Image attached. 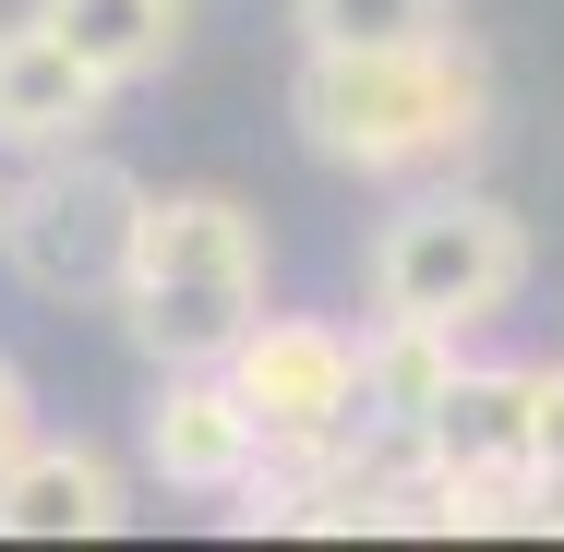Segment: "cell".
Returning <instances> with one entry per match:
<instances>
[{"label":"cell","instance_id":"cell-2","mask_svg":"<svg viewBox=\"0 0 564 552\" xmlns=\"http://www.w3.org/2000/svg\"><path fill=\"white\" fill-rule=\"evenodd\" d=\"M120 325L156 372H217L264 325V240L228 193H144L132 264H120Z\"/></svg>","mask_w":564,"mask_h":552},{"label":"cell","instance_id":"cell-13","mask_svg":"<svg viewBox=\"0 0 564 552\" xmlns=\"http://www.w3.org/2000/svg\"><path fill=\"white\" fill-rule=\"evenodd\" d=\"M529 456H541V468H564V360H541V372H529Z\"/></svg>","mask_w":564,"mask_h":552},{"label":"cell","instance_id":"cell-1","mask_svg":"<svg viewBox=\"0 0 564 552\" xmlns=\"http://www.w3.org/2000/svg\"><path fill=\"white\" fill-rule=\"evenodd\" d=\"M289 120L325 169H360V181L445 169L492 132V61L456 24L409 36V48H313L301 85H289Z\"/></svg>","mask_w":564,"mask_h":552},{"label":"cell","instance_id":"cell-7","mask_svg":"<svg viewBox=\"0 0 564 552\" xmlns=\"http://www.w3.org/2000/svg\"><path fill=\"white\" fill-rule=\"evenodd\" d=\"M109 109V85L73 61V36L48 24V12H24V24H0V144H24V156H61V144H85Z\"/></svg>","mask_w":564,"mask_h":552},{"label":"cell","instance_id":"cell-8","mask_svg":"<svg viewBox=\"0 0 564 552\" xmlns=\"http://www.w3.org/2000/svg\"><path fill=\"white\" fill-rule=\"evenodd\" d=\"M120 517V468L85 444H12L0 456V541H109Z\"/></svg>","mask_w":564,"mask_h":552},{"label":"cell","instance_id":"cell-5","mask_svg":"<svg viewBox=\"0 0 564 552\" xmlns=\"http://www.w3.org/2000/svg\"><path fill=\"white\" fill-rule=\"evenodd\" d=\"M217 372L240 385V409L264 421V444H337V433H360V336H337L325 313H264Z\"/></svg>","mask_w":564,"mask_h":552},{"label":"cell","instance_id":"cell-9","mask_svg":"<svg viewBox=\"0 0 564 552\" xmlns=\"http://www.w3.org/2000/svg\"><path fill=\"white\" fill-rule=\"evenodd\" d=\"M61 36H73V61L97 73V85H144V73H169V48H181V24H193V0H36Z\"/></svg>","mask_w":564,"mask_h":552},{"label":"cell","instance_id":"cell-3","mask_svg":"<svg viewBox=\"0 0 564 552\" xmlns=\"http://www.w3.org/2000/svg\"><path fill=\"white\" fill-rule=\"evenodd\" d=\"M517 289H529V228L505 217L492 193H421V205H397L384 240H372V301H384L397 325L480 336Z\"/></svg>","mask_w":564,"mask_h":552},{"label":"cell","instance_id":"cell-15","mask_svg":"<svg viewBox=\"0 0 564 552\" xmlns=\"http://www.w3.org/2000/svg\"><path fill=\"white\" fill-rule=\"evenodd\" d=\"M541 541H564V468H541Z\"/></svg>","mask_w":564,"mask_h":552},{"label":"cell","instance_id":"cell-14","mask_svg":"<svg viewBox=\"0 0 564 552\" xmlns=\"http://www.w3.org/2000/svg\"><path fill=\"white\" fill-rule=\"evenodd\" d=\"M12 444H36V397H24V372L0 360V456H12Z\"/></svg>","mask_w":564,"mask_h":552},{"label":"cell","instance_id":"cell-11","mask_svg":"<svg viewBox=\"0 0 564 552\" xmlns=\"http://www.w3.org/2000/svg\"><path fill=\"white\" fill-rule=\"evenodd\" d=\"M529 456V372H456L445 409H433V468H505Z\"/></svg>","mask_w":564,"mask_h":552},{"label":"cell","instance_id":"cell-4","mask_svg":"<svg viewBox=\"0 0 564 552\" xmlns=\"http://www.w3.org/2000/svg\"><path fill=\"white\" fill-rule=\"evenodd\" d=\"M132 228H144V181L109 169V156H85V144H61V156H36L0 193V264L36 301H120Z\"/></svg>","mask_w":564,"mask_h":552},{"label":"cell","instance_id":"cell-12","mask_svg":"<svg viewBox=\"0 0 564 552\" xmlns=\"http://www.w3.org/2000/svg\"><path fill=\"white\" fill-rule=\"evenodd\" d=\"M301 36L313 48H409V36H445V0H301Z\"/></svg>","mask_w":564,"mask_h":552},{"label":"cell","instance_id":"cell-6","mask_svg":"<svg viewBox=\"0 0 564 552\" xmlns=\"http://www.w3.org/2000/svg\"><path fill=\"white\" fill-rule=\"evenodd\" d=\"M144 468L169 493H240L264 468V421L240 409L228 372H156V397H144Z\"/></svg>","mask_w":564,"mask_h":552},{"label":"cell","instance_id":"cell-10","mask_svg":"<svg viewBox=\"0 0 564 552\" xmlns=\"http://www.w3.org/2000/svg\"><path fill=\"white\" fill-rule=\"evenodd\" d=\"M456 372H468V360H456L445 325H397V313H384V325L360 336V421H421V433H433V409H445Z\"/></svg>","mask_w":564,"mask_h":552}]
</instances>
